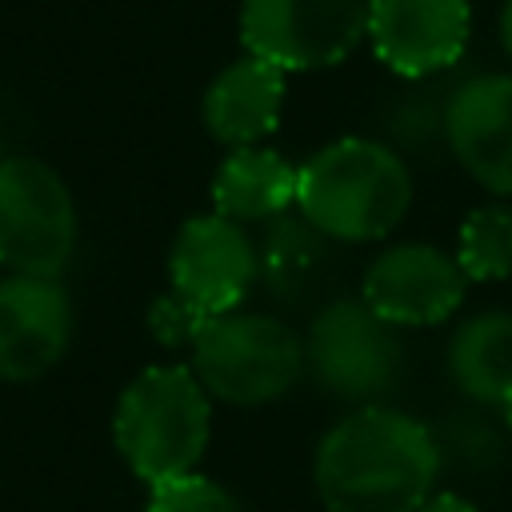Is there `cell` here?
<instances>
[{
	"mask_svg": "<svg viewBox=\"0 0 512 512\" xmlns=\"http://www.w3.org/2000/svg\"><path fill=\"white\" fill-rule=\"evenodd\" d=\"M284 72L260 56H244L228 64L204 92V124L208 132L236 148H256L276 132L284 112Z\"/></svg>",
	"mask_w": 512,
	"mask_h": 512,
	"instance_id": "4fadbf2b",
	"label": "cell"
},
{
	"mask_svg": "<svg viewBox=\"0 0 512 512\" xmlns=\"http://www.w3.org/2000/svg\"><path fill=\"white\" fill-rule=\"evenodd\" d=\"M204 324H208V316H200V312H196L192 304H184L176 292L160 296V300L152 304V312H148L152 336H156L160 344H168V348H180V344L192 348V340L200 336Z\"/></svg>",
	"mask_w": 512,
	"mask_h": 512,
	"instance_id": "d6986e66",
	"label": "cell"
},
{
	"mask_svg": "<svg viewBox=\"0 0 512 512\" xmlns=\"http://www.w3.org/2000/svg\"><path fill=\"white\" fill-rule=\"evenodd\" d=\"M464 284L456 256L432 244H392L364 272V304L392 328H424L460 308Z\"/></svg>",
	"mask_w": 512,
	"mask_h": 512,
	"instance_id": "9c48e42d",
	"label": "cell"
},
{
	"mask_svg": "<svg viewBox=\"0 0 512 512\" xmlns=\"http://www.w3.org/2000/svg\"><path fill=\"white\" fill-rule=\"evenodd\" d=\"M144 512H244V508L224 484H216L200 472H188V476L156 484Z\"/></svg>",
	"mask_w": 512,
	"mask_h": 512,
	"instance_id": "ac0fdd59",
	"label": "cell"
},
{
	"mask_svg": "<svg viewBox=\"0 0 512 512\" xmlns=\"http://www.w3.org/2000/svg\"><path fill=\"white\" fill-rule=\"evenodd\" d=\"M500 40H504V52L512 60V0H504V12H500Z\"/></svg>",
	"mask_w": 512,
	"mask_h": 512,
	"instance_id": "44dd1931",
	"label": "cell"
},
{
	"mask_svg": "<svg viewBox=\"0 0 512 512\" xmlns=\"http://www.w3.org/2000/svg\"><path fill=\"white\" fill-rule=\"evenodd\" d=\"M368 32V0H240L248 56L280 72L340 64Z\"/></svg>",
	"mask_w": 512,
	"mask_h": 512,
	"instance_id": "8992f818",
	"label": "cell"
},
{
	"mask_svg": "<svg viewBox=\"0 0 512 512\" xmlns=\"http://www.w3.org/2000/svg\"><path fill=\"white\" fill-rule=\"evenodd\" d=\"M304 360L324 392L344 400H376L400 372V340L392 324L364 304V296H336L312 316Z\"/></svg>",
	"mask_w": 512,
	"mask_h": 512,
	"instance_id": "52a82bcc",
	"label": "cell"
},
{
	"mask_svg": "<svg viewBox=\"0 0 512 512\" xmlns=\"http://www.w3.org/2000/svg\"><path fill=\"white\" fill-rule=\"evenodd\" d=\"M444 136L480 188L512 196V76H476L456 88L444 108Z\"/></svg>",
	"mask_w": 512,
	"mask_h": 512,
	"instance_id": "7c38bea8",
	"label": "cell"
},
{
	"mask_svg": "<svg viewBox=\"0 0 512 512\" xmlns=\"http://www.w3.org/2000/svg\"><path fill=\"white\" fill-rule=\"evenodd\" d=\"M472 28L468 0H368V40L396 76H432L460 60Z\"/></svg>",
	"mask_w": 512,
	"mask_h": 512,
	"instance_id": "30bf717a",
	"label": "cell"
},
{
	"mask_svg": "<svg viewBox=\"0 0 512 512\" xmlns=\"http://www.w3.org/2000/svg\"><path fill=\"white\" fill-rule=\"evenodd\" d=\"M72 340L68 292L48 276L0 280V380L28 384L60 364Z\"/></svg>",
	"mask_w": 512,
	"mask_h": 512,
	"instance_id": "8fae6325",
	"label": "cell"
},
{
	"mask_svg": "<svg viewBox=\"0 0 512 512\" xmlns=\"http://www.w3.org/2000/svg\"><path fill=\"white\" fill-rule=\"evenodd\" d=\"M168 276H172V292L212 320L236 312V304L248 296V288L260 276V252L252 248V240L236 220L220 212H204L176 232Z\"/></svg>",
	"mask_w": 512,
	"mask_h": 512,
	"instance_id": "ba28073f",
	"label": "cell"
},
{
	"mask_svg": "<svg viewBox=\"0 0 512 512\" xmlns=\"http://www.w3.org/2000/svg\"><path fill=\"white\" fill-rule=\"evenodd\" d=\"M436 472L440 452L432 432L384 404H364L332 424L312 468L328 512H420Z\"/></svg>",
	"mask_w": 512,
	"mask_h": 512,
	"instance_id": "6da1fadb",
	"label": "cell"
},
{
	"mask_svg": "<svg viewBox=\"0 0 512 512\" xmlns=\"http://www.w3.org/2000/svg\"><path fill=\"white\" fill-rule=\"evenodd\" d=\"M192 372L208 396L256 408L292 392L304 372V344L276 316L224 312L212 316L192 340Z\"/></svg>",
	"mask_w": 512,
	"mask_h": 512,
	"instance_id": "277c9868",
	"label": "cell"
},
{
	"mask_svg": "<svg viewBox=\"0 0 512 512\" xmlns=\"http://www.w3.org/2000/svg\"><path fill=\"white\" fill-rule=\"evenodd\" d=\"M260 280L268 292L292 308L320 300L336 280L332 236L308 220H276L260 244Z\"/></svg>",
	"mask_w": 512,
	"mask_h": 512,
	"instance_id": "5bb4252c",
	"label": "cell"
},
{
	"mask_svg": "<svg viewBox=\"0 0 512 512\" xmlns=\"http://www.w3.org/2000/svg\"><path fill=\"white\" fill-rule=\"evenodd\" d=\"M296 204L304 220L332 240H380L404 220L412 204V176L388 144L344 136L324 144L300 168Z\"/></svg>",
	"mask_w": 512,
	"mask_h": 512,
	"instance_id": "7a4b0ae2",
	"label": "cell"
},
{
	"mask_svg": "<svg viewBox=\"0 0 512 512\" xmlns=\"http://www.w3.org/2000/svg\"><path fill=\"white\" fill-rule=\"evenodd\" d=\"M300 168H292L272 148H236L212 180V204L220 216L248 220H280L288 204H296Z\"/></svg>",
	"mask_w": 512,
	"mask_h": 512,
	"instance_id": "9a60e30c",
	"label": "cell"
},
{
	"mask_svg": "<svg viewBox=\"0 0 512 512\" xmlns=\"http://www.w3.org/2000/svg\"><path fill=\"white\" fill-rule=\"evenodd\" d=\"M76 200L36 156H0V264L12 276L56 280L76 252Z\"/></svg>",
	"mask_w": 512,
	"mask_h": 512,
	"instance_id": "5b68a950",
	"label": "cell"
},
{
	"mask_svg": "<svg viewBox=\"0 0 512 512\" xmlns=\"http://www.w3.org/2000/svg\"><path fill=\"white\" fill-rule=\"evenodd\" d=\"M448 372L472 400L500 404L512 392V316L480 312L448 340Z\"/></svg>",
	"mask_w": 512,
	"mask_h": 512,
	"instance_id": "2e32d148",
	"label": "cell"
},
{
	"mask_svg": "<svg viewBox=\"0 0 512 512\" xmlns=\"http://www.w3.org/2000/svg\"><path fill=\"white\" fill-rule=\"evenodd\" d=\"M208 392L192 368L156 364L144 368L116 400L112 440L132 468V476L152 488L196 472L208 448Z\"/></svg>",
	"mask_w": 512,
	"mask_h": 512,
	"instance_id": "3957f363",
	"label": "cell"
},
{
	"mask_svg": "<svg viewBox=\"0 0 512 512\" xmlns=\"http://www.w3.org/2000/svg\"><path fill=\"white\" fill-rule=\"evenodd\" d=\"M420 512H476V504H468V500L456 496V492H436V496L424 500Z\"/></svg>",
	"mask_w": 512,
	"mask_h": 512,
	"instance_id": "ffe728a7",
	"label": "cell"
},
{
	"mask_svg": "<svg viewBox=\"0 0 512 512\" xmlns=\"http://www.w3.org/2000/svg\"><path fill=\"white\" fill-rule=\"evenodd\" d=\"M456 264L468 280H504L512 276V208L484 204L472 208L460 224Z\"/></svg>",
	"mask_w": 512,
	"mask_h": 512,
	"instance_id": "e0dca14e",
	"label": "cell"
},
{
	"mask_svg": "<svg viewBox=\"0 0 512 512\" xmlns=\"http://www.w3.org/2000/svg\"><path fill=\"white\" fill-rule=\"evenodd\" d=\"M500 408H504V420H508V428H512V392L500 400Z\"/></svg>",
	"mask_w": 512,
	"mask_h": 512,
	"instance_id": "7402d4cb",
	"label": "cell"
}]
</instances>
